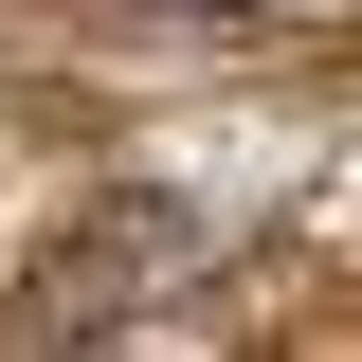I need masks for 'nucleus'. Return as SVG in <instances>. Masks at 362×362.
<instances>
[]
</instances>
